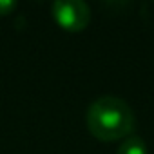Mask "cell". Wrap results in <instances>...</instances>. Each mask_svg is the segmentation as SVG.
I'll use <instances>...</instances> for the list:
<instances>
[{
    "instance_id": "cell-1",
    "label": "cell",
    "mask_w": 154,
    "mask_h": 154,
    "mask_svg": "<svg viewBox=\"0 0 154 154\" xmlns=\"http://www.w3.org/2000/svg\"><path fill=\"white\" fill-rule=\"evenodd\" d=\"M87 129L102 141H116L129 138L134 129L132 109L116 96H102L87 109Z\"/></svg>"
},
{
    "instance_id": "cell-2",
    "label": "cell",
    "mask_w": 154,
    "mask_h": 154,
    "mask_svg": "<svg viewBox=\"0 0 154 154\" xmlns=\"http://www.w3.org/2000/svg\"><path fill=\"white\" fill-rule=\"evenodd\" d=\"M54 22L71 33L84 31L91 20V9L82 0H56L51 8Z\"/></svg>"
},
{
    "instance_id": "cell-3",
    "label": "cell",
    "mask_w": 154,
    "mask_h": 154,
    "mask_svg": "<svg viewBox=\"0 0 154 154\" xmlns=\"http://www.w3.org/2000/svg\"><path fill=\"white\" fill-rule=\"evenodd\" d=\"M118 154H147V145L140 136H129L118 147Z\"/></svg>"
},
{
    "instance_id": "cell-4",
    "label": "cell",
    "mask_w": 154,
    "mask_h": 154,
    "mask_svg": "<svg viewBox=\"0 0 154 154\" xmlns=\"http://www.w3.org/2000/svg\"><path fill=\"white\" fill-rule=\"evenodd\" d=\"M13 9H17V2H11V0H0V17L9 15Z\"/></svg>"
}]
</instances>
